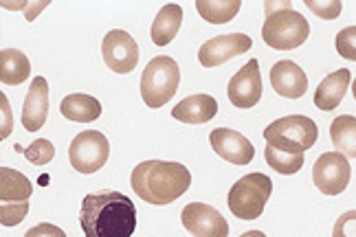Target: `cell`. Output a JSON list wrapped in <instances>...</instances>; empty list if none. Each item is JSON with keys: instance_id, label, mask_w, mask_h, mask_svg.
<instances>
[{"instance_id": "5", "label": "cell", "mask_w": 356, "mask_h": 237, "mask_svg": "<svg viewBox=\"0 0 356 237\" xmlns=\"http://www.w3.org/2000/svg\"><path fill=\"white\" fill-rule=\"evenodd\" d=\"M310 35V24L299 11L284 9L277 13H270L264 20L262 38L270 49L291 51L301 47Z\"/></svg>"}, {"instance_id": "2", "label": "cell", "mask_w": 356, "mask_h": 237, "mask_svg": "<svg viewBox=\"0 0 356 237\" xmlns=\"http://www.w3.org/2000/svg\"><path fill=\"white\" fill-rule=\"evenodd\" d=\"M132 191L147 204H172L191 185V174L181 163L168 161H145L132 170Z\"/></svg>"}, {"instance_id": "20", "label": "cell", "mask_w": 356, "mask_h": 237, "mask_svg": "<svg viewBox=\"0 0 356 237\" xmlns=\"http://www.w3.org/2000/svg\"><path fill=\"white\" fill-rule=\"evenodd\" d=\"M181 24H183V9L181 5H176V3H170L163 7L159 13H156V18L152 22V42L156 47H168L170 42L176 38L178 29H181Z\"/></svg>"}, {"instance_id": "1", "label": "cell", "mask_w": 356, "mask_h": 237, "mask_svg": "<svg viewBox=\"0 0 356 237\" xmlns=\"http://www.w3.org/2000/svg\"><path fill=\"white\" fill-rule=\"evenodd\" d=\"M79 224L86 237H132L136 209L119 191L88 193L79 209Z\"/></svg>"}, {"instance_id": "22", "label": "cell", "mask_w": 356, "mask_h": 237, "mask_svg": "<svg viewBox=\"0 0 356 237\" xmlns=\"http://www.w3.org/2000/svg\"><path fill=\"white\" fill-rule=\"evenodd\" d=\"M332 145L346 158H356V117L341 115L330 125Z\"/></svg>"}, {"instance_id": "11", "label": "cell", "mask_w": 356, "mask_h": 237, "mask_svg": "<svg viewBox=\"0 0 356 237\" xmlns=\"http://www.w3.org/2000/svg\"><path fill=\"white\" fill-rule=\"evenodd\" d=\"M253 47V40L246 33H227L207 40L198 51V62L204 68H213L229 62L231 58L246 53Z\"/></svg>"}, {"instance_id": "19", "label": "cell", "mask_w": 356, "mask_h": 237, "mask_svg": "<svg viewBox=\"0 0 356 237\" xmlns=\"http://www.w3.org/2000/svg\"><path fill=\"white\" fill-rule=\"evenodd\" d=\"M60 113L68 121L90 123V121L102 117V104L95 99V97H90V95L73 92V95H66L64 99H62Z\"/></svg>"}, {"instance_id": "32", "label": "cell", "mask_w": 356, "mask_h": 237, "mask_svg": "<svg viewBox=\"0 0 356 237\" xmlns=\"http://www.w3.org/2000/svg\"><path fill=\"white\" fill-rule=\"evenodd\" d=\"M242 237H266L262 231H249V233H244Z\"/></svg>"}, {"instance_id": "4", "label": "cell", "mask_w": 356, "mask_h": 237, "mask_svg": "<svg viewBox=\"0 0 356 237\" xmlns=\"http://www.w3.org/2000/svg\"><path fill=\"white\" fill-rule=\"evenodd\" d=\"M273 180L266 174H249L240 178L229 191V209L238 220H257L264 213V206L270 198Z\"/></svg>"}, {"instance_id": "12", "label": "cell", "mask_w": 356, "mask_h": 237, "mask_svg": "<svg viewBox=\"0 0 356 237\" xmlns=\"http://www.w3.org/2000/svg\"><path fill=\"white\" fill-rule=\"evenodd\" d=\"M227 95H229V101L242 110H249L259 101V97H262V77H259L257 60L246 62L240 71L231 77Z\"/></svg>"}, {"instance_id": "10", "label": "cell", "mask_w": 356, "mask_h": 237, "mask_svg": "<svg viewBox=\"0 0 356 237\" xmlns=\"http://www.w3.org/2000/svg\"><path fill=\"white\" fill-rule=\"evenodd\" d=\"M183 227L194 237H227L229 224L218 209L204 202H189L183 213Z\"/></svg>"}, {"instance_id": "8", "label": "cell", "mask_w": 356, "mask_h": 237, "mask_svg": "<svg viewBox=\"0 0 356 237\" xmlns=\"http://www.w3.org/2000/svg\"><path fill=\"white\" fill-rule=\"evenodd\" d=\"M102 55H104L106 66L119 75L132 73L136 64H139V47H136V42L130 33L121 29H113L106 33L104 44H102Z\"/></svg>"}, {"instance_id": "30", "label": "cell", "mask_w": 356, "mask_h": 237, "mask_svg": "<svg viewBox=\"0 0 356 237\" xmlns=\"http://www.w3.org/2000/svg\"><path fill=\"white\" fill-rule=\"evenodd\" d=\"M24 237H66V233L56 227V224H49V222H42V224H38L33 229H29L24 233Z\"/></svg>"}, {"instance_id": "24", "label": "cell", "mask_w": 356, "mask_h": 237, "mask_svg": "<svg viewBox=\"0 0 356 237\" xmlns=\"http://www.w3.org/2000/svg\"><path fill=\"white\" fill-rule=\"evenodd\" d=\"M240 0H198L196 9L200 18H204L209 24H227L231 22L240 11Z\"/></svg>"}, {"instance_id": "28", "label": "cell", "mask_w": 356, "mask_h": 237, "mask_svg": "<svg viewBox=\"0 0 356 237\" xmlns=\"http://www.w3.org/2000/svg\"><path fill=\"white\" fill-rule=\"evenodd\" d=\"M306 7L312 9L323 20H334L339 13L343 11V3H341V0H330V3H317V0H306Z\"/></svg>"}, {"instance_id": "6", "label": "cell", "mask_w": 356, "mask_h": 237, "mask_svg": "<svg viewBox=\"0 0 356 237\" xmlns=\"http://www.w3.org/2000/svg\"><path fill=\"white\" fill-rule=\"evenodd\" d=\"M108 156H111V143L97 130L79 132L73 138L71 147H68V158H71V165L79 174L99 172L106 165Z\"/></svg>"}, {"instance_id": "25", "label": "cell", "mask_w": 356, "mask_h": 237, "mask_svg": "<svg viewBox=\"0 0 356 237\" xmlns=\"http://www.w3.org/2000/svg\"><path fill=\"white\" fill-rule=\"evenodd\" d=\"M22 154L31 165L42 167L53 161V156H56V147H53V143L47 141V138H38V141H33L26 149H22Z\"/></svg>"}, {"instance_id": "26", "label": "cell", "mask_w": 356, "mask_h": 237, "mask_svg": "<svg viewBox=\"0 0 356 237\" xmlns=\"http://www.w3.org/2000/svg\"><path fill=\"white\" fill-rule=\"evenodd\" d=\"M337 51L341 58L356 62V26H346L337 35Z\"/></svg>"}, {"instance_id": "7", "label": "cell", "mask_w": 356, "mask_h": 237, "mask_svg": "<svg viewBox=\"0 0 356 237\" xmlns=\"http://www.w3.org/2000/svg\"><path fill=\"white\" fill-rule=\"evenodd\" d=\"M350 163L341 152H325L312 167V183L325 196H339L350 185Z\"/></svg>"}, {"instance_id": "17", "label": "cell", "mask_w": 356, "mask_h": 237, "mask_svg": "<svg viewBox=\"0 0 356 237\" xmlns=\"http://www.w3.org/2000/svg\"><path fill=\"white\" fill-rule=\"evenodd\" d=\"M350 81H352V75L348 68H341V71L327 75L317 86V92H314V106L319 110H325V113L339 108V104L343 101V97L350 88Z\"/></svg>"}, {"instance_id": "14", "label": "cell", "mask_w": 356, "mask_h": 237, "mask_svg": "<svg viewBox=\"0 0 356 237\" xmlns=\"http://www.w3.org/2000/svg\"><path fill=\"white\" fill-rule=\"evenodd\" d=\"M270 86L280 97L299 99V97H304L308 90V77L295 62L280 60L270 68Z\"/></svg>"}, {"instance_id": "13", "label": "cell", "mask_w": 356, "mask_h": 237, "mask_svg": "<svg viewBox=\"0 0 356 237\" xmlns=\"http://www.w3.org/2000/svg\"><path fill=\"white\" fill-rule=\"evenodd\" d=\"M209 143L213 147V152L220 158H225L227 163L234 165H249L255 156V147L251 145V141L244 134L231 130V128H216L209 134Z\"/></svg>"}, {"instance_id": "9", "label": "cell", "mask_w": 356, "mask_h": 237, "mask_svg": "<svg viewBox=\"0 0 356 237\" xmlns=\"http://www.w3.org/2000/svg\"><path fill=\"white\" fill-rule=\"evenodd\" d=\"M264 138H277V141L295 143L301 145L304 149H310L319 138V128L310 117L304 115H293L273 121L268 128L264 130Z\"/></svg>"}, {"instance_id": "3", "label": "cell", "mask_w": 356, "mask_h": 237, "mask_svg": "<svg viewBox=\"0 0 356 237\" xmlns=\"http://www.w3.org/2000/svg\"><path fill=\"white\" fill-rule=\"evenodd\" d=\"M181 83V71L170 55H159L152 62H147L141 75V97L147 108L165 106L178 90Z\"/></svg>"}, {"instance_id": "31", "label": "cell", "mask_w": 356, "mask_h": 237, "mask_svg": "<svg viewBox=\"0 0 356 237\" xmlns=\"http://www.w3.org/2000/svg\"><path fill=\"white\" fill-rule=\"evenodd\" d=\"M0 108H3V125H0V136L7 138L13 130V119H11V106L5 95H0Z\"/></svg>"}, {"instance_id": "23", "label": "cell", "mask_w": 356, "mask_h": 237, "mask_svg": "<svg viewBox=\"0 0 356 237\" xmlns=\"http://www.w3.org/2000/svg\"><path fill=\"white\" fill-rule=\"evenodd\" d=\"M264 158L277 174L291 176V174H297L301 167H304L306 152H301V149H282V147L266 143Z\"/></svg>"}, {"instance_id": "27", "label": "cell", "mask_w": 356, "mask_h": 237, "mask_svg": "<svg viewBox=\"0 0 356 237\" xmlns=\"http://www.w3.org/2000/svg\"><path fill=\"white\" fill-rule=\"evenodd\" d=\"M29 213V202L22 204H0V222L3 227H16Z\"/></svg>"}, {"instance_id": "21", "label": "cell", "mask_w": 356, "mask_h": 237, "mask_svg": "<svg viewBox=\"0 0 356 237\" xmlns=\"http://www.w3.org/2000/svg\"><path fill=\"white\" fill-rule=\"evenodd\" d=\"M31 75L29 58L18 49H3L0 53V81L5 86H18Z\"/></svg>"}, {"instance_id": "15", "label": "cell", "mask_w": 356, "mask_h": 237, "mask_svg": "<svg viewBox=\"0 0 356 237\" xmlns=\"http://www.w3.org/2000/svg\"><path fill=\"white\" fill-rule=\"evenodd\" d=\"M49 115V83L44 77H35L22 104V125L26 132H38Z\"/></svg>"}, {"instance_id": "16", "label": "cell", "mask_w": 356, "mask_h": 237, "mask_svg": "<svg viewBox=\"0 0 356 237\" xmlns=\"http://www.w3.org/2000/svg\"><path fill=\"white\" fill-rule=\"evenodd\" d=\"M218 115V101L211 95H191L181 104H176L172 110V117L176 121L191 123V125H200L207 123Z\"/></svg>"}, {"instance_id": "29", "label": "cell", "mask_w": 356, "mask_h": 237, "mask_svg": "<svg viewBox=\"0 0 356 237\" xmlns=\"http://www.w3.org/2000/svg\"><path fill=\"white\" fill-rule=\"evenodd\" d=\"M332 237H356V211H348L337 220Z\"/></svg>"}, {"instance_id": "33", "label": "cell", "mask_w": 356, "mask_h": 237, "mask_svg": "<svg viewBox=\"0 0 356 237\" xmlns=\"http://www.w3.org/2000/svg\"><path fill=\"white\" fill-rule=\"evenodd\" d=\"M352 95H354V99H356V79L352 81Z\"/></svg>"}, {"instance_id": "18", "label": "cell", "mask_w": 356, "mask_h": 237, "mask_svg": "<svg viewBox=\"0 0 356 237\" xmlns=\"http://www.w3.org/2000/svg\"><path fill=\"white\" fill-rule=\"evenodd\" d=\"M31 193H33V185L24 174L11 170V167H3L0 170V204L29 202Z\"/></svg>"}]
</instances>
